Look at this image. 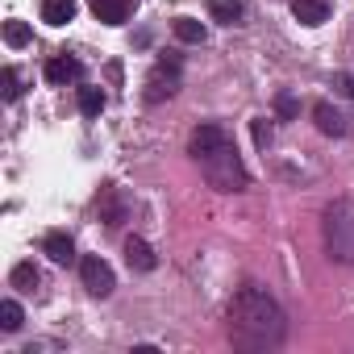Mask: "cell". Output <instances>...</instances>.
I'll list each match as a JSON object with an SVG mask.
<instances>
[{
    "label": "cell",
    "mask_w": 354,
    "mask_h": 354,
    "mask_svg": "<svg viewBox=\"0 0 354 354\" xmlns=\"http://www.w3.org/2000/svg\"><path fill=\"white\" fill-rule=\"evenodd\" d=\"M254 142H259V146H267V142H271V125H267L263 117L254 121Z\"/></svg>",
    "instance_id": "603a6c76"
},
{
    "label": "cell",
    "mask_w": 354,
    "mask_h": 354,
    "mask_svg": "<svg viewBox=\"0 0 354 354\" xmlns=\"http://www.w3.org/2000/svg\"><path fill=\"white\" fill-rule=\"evenodd\" d=\"M313 121H317V129H321L325 138H346V133H350V117H346L342 109H333L329 100H317V104H313Z\"/></svg>",
    "instance_id": "8992f818"
},
{
    "label": "cell",
    "mask_w": 354,
    "mask_h": 354,
    "mask_svg": "<svg viewBox=\"0 0 354 354\" xmlns=\"http://www.w3.org/2000/svg\"><path fill=\"white\" fill-rule=\"evenodd\" d=\"M325 250L337 263H354V201H333L325 209Z\"/></svg>",
    "instance_id": "3957f363"
},
{
    "label": "cell",
    "mask_w": 354,
    "mask_h": 354,
    "mask_svg": "<svg viewBox=\"0 0 354 354\" xmlns=\"http://www.w3.org/2000/svg\"><path fill=\"white\" fill-rule=\"evenodd\" d=\"M175 92H180V59H158V67L146 75V100L158 104V100H171Z\"/></svg>",
    "instance_id": "277c9868"
},
{
    "label": "cell",
    "mask_w": 354,
    "mask_h": 354,
    "mask_svg": "<svg viewBox=\"0 0 354 354\" xmlns=\"http://www.w3.org/2000/svg\"><path fill=\"white\" fill-rule=\"evenodd\" d=\"M230 337L242 350H275L288 337V317L263 288H242L230 304Z\"/></svg>",
    "instance_id": "6da1fadb"
},
{
    "label": "cell",
    "mask_w": 354,
    "mask_h": 354,
    "mask_svg": "<svg viewBox=\"0 0 354 354\" xmlns=\"http://www.w3.org/2000/svg\"><path fill=\"white\" fill-rule=\"evenodd\" d=\"M0 84H5V100H9V104L21 96V75H17L13 67H5V71H0Z\"/></svg>",
    "instance_id": "44dd1931"
},
{
    "label": "cell",
    "mask_w": 354,
    "mask_h": 354,
    "mask_svg": "<svg viewBox=\"0 0 354 354\" xmlns=\"http://www.w3.org/2000/svg\"><path fill=\"white\" fill-rule=\"evenodd\" d=\"M42 250L50 254V263H59V267H67V263H75V242L67 238V234H46V242H42Z\"/></svg>",
    "instance_id": "8fae6325"
},
{
    "label": "cell",
    "mask_w": 354,
    "mask_h": 354,
    "mask_svg": "<svg viewBox=\"0 0 354 354\" xmlns=\"http://www.w3.org/2000/svg\"><path fill=\"white\" fill-rule=\"evenodd\" d=\"M75 17V0H42V21L46 26H67Z\"/></svg>",
    "instance_id": "5bb4252c"
},
{
    "label": "cell",
    "mask_w": 354,
    "mask_h": 354,
    "mask_svg": "<svg viewBox=\"0 0 354 354\" xmlns=\"http://www.w3.org/2000/svg\"><path fill=\"white\" fill-rule=\"evenodd\" d=\"M5 42H9L13 50H21V46H30V42H34V34H30V26H26V21H5Z\"/></svg>",
    "instance_id": "ac0fdd59"
},
{
    "label": "cell",
    "mask_w": 354,
    "mask_h": 354,
    "mask_svg": "<svg viewBox=\"0 0 354 354\" xmlns=\"http://www.w3.org/2000/svg\"><path fill=\"white\" fill-rule=\"evenodd\" d=\"M292 13H296L300 26H321V21H329V5H325V0H292Z\"/></svg>",
    "instance_id": "7c38bea8"
},
{
    "label": "cell",
    "mask_w": 354,
    "mask_h": 354,
    "mask_svg": "<svg viewBox=\"0 0 354 354\" xmlns=\"http://www.w3.org/2000/svg\"><path fill=\"white\" fill-rule=\"evenodd\" d=\"M275 109H279V117L288 121V117H296V109H300V104H296V96H292V92H279V100H275Z\"/></svg>",
    "instance_id": "7402d4cb"
},
{
    "label": "cell",
    "mask_w": 354,
    "mask_h": 354,
    "mask_svg": "<svg viewBox=\"0 0 354 354\" xmlns=\"http://www.w3.org/2000/svg\"><path fill=\"white\" fill-rule=\"evenodd\" d=\"M80 275H84V288H88L92 296H109V292L117 288L113 267H109L100 254H84V259H80Z\"/></svg>",
    "instance_id": "5b68a950"
},
{
    "label": "cell",
    "mask_w": 354,
    "mask_h": 354,
    "mask_svg": "<svg viewBox=\"0 0 354 354\" xmlns=\"http://www.w3.org/2000/svg\"><path fill=\"white\" fill-rule=\"evenodd\" d=\"M129 9H133V0H92V13L104 26H125L129 21Z\"/></svg>",
    "instance_id": "30bf717a"
},
{
    "label": "cell",
    "mask_w": 354,
    "mask_h": 354,
    "mask_svg": "<svg viewBox=\"0 0 354 354\" xmlns=\"http://www.w3.org/2000/svg\"><path fill=\"white\" fill-rule=\"evenodd\" d=\"M80 75H84V63L71 59V55H55V59L46 63V80H50V84H71V80H80Z\"/></svg>",
    "instance_id": "ba28073f"
},
{
    "label": "cell",
    "mask_w": 354,
    "mask_h": 354,
    "mask_svg": "<svg viewBox=\"0 0 354 354\" xmlns=\"http://www.w3.org/2000/svg\"><path fill=\"white\" fill-rule=\"evenodd\" d=\"M201 171H205V180H209L217 192H242V188L250 184V175H246V167H242L234 142H225V146H217L213 154H205V158H201Z\"/></svg>",
    "instance_id": "7a4b0ae2"
},
{
    "label": "cell",
    "mask_w": 354,
    "mask_h": 354,
    "mask_svg": "<svg viewBox=\"0 0 354 354\" xmlns=\"http://www.w3.org/2000/svg\"><path fill=\"white\" fill-rule=\"evenodd\" d=\"M38 279H42V275H38V267H34V263H17V267H13V288L34 292V288H38Z\"/></svg>",
    "instance_id": "ffe728a7"
},
{
    "label": "cell",
    "mask_w": 354,
    "mask_h": 354,
    "mask_svg": "<svg viewBox=\"0 0 354 354\" xmlns=\"http://www.w3.org/2000/svg\"><path fill=\"white\" fill-rule=\"evenodd\" d=\"M213 21L238 26V21H242V0H213Z\"/></svg>",
    "instance_id": "9a60e30c"
},
{
    "label": "cell",
    "mask_w": 354,
    "mask_h": 354,
    "mask_svg": "<svg viewBox=\"0 0 354 354\" xmlns=\"http://www.w3.org/2000/svg\"><path fill=\"white\" fill-rule=\"evenodd\" d=\"M230 142V133L221 129V125H196L192 129V138H188V150H192V158L201 162L205 154H213L217 146H225Z\"/></svg>",
    "instance_id": "52a82bcc"
},
{
    "label": "cell",
    "mask_w": 354,
    "mask_h": 354,
    "mask_svg": "<svg viewBox=\"0 0 354 354\" xmlns=\"http://www.w3.org/2000/svg\"><path fill=\"white\" fill-rule=\"evenodd\" d=\"M21 321H26V313H21L17 300H5V304H0V329H5V333H17Z\"/></svg>",
    "instance_id": "e0dca14e"
},
{
    "label": "cell",
    "mask_w": 354,
    "mask_h": 354,
    "mask_svg": "<svg viewBox=\"0 0 354 354\" xmlns=\"http://www.w3.org/2000/svg\"><path fill=\"white\" fill-rule=\"evenodd\" d=\"M100 221H104V225H121V221H125V201H121L117 188H104V192H100Z\"/></svg>",
    "instance_id": "4fadbf2b"
},
{
    "label": "cell",
    "mask_w": 354,
    "mask_h": 354,
    "mask_svg": "<svg viewBox=\"0 0 354 354\" xmlns=\"http://www.w3.org/2000/svg\"><path fill=\"white\" fill-rule=\"evenodd\" d=\"M175 38H180V42H192V46H201V42H205V26H201L196 17H180V21H175Z\"/></svg>",
    "instance_id": "2e32d148"
},
{
    "label": "cell",
    "mask_w": 354,
    "mask_h": 354,
    "mask_svg": "<svg viewBox=\"0 0 354 354\" xmlns=\"http://www.w3.org/2000/svg\"><path fill=\"white\" fill-rule=\"evenodd\" d=\"M104 109V92L100 88H80V113L84 117H100Z\"/></svg>",
    "instance_id": "d6986e66"
},
{
    "label": "cell",
    "mask_w": 354,
    "mask_h": 354,
    "mask_svg": "<svg viewBox=\"0 0 354 354\" xmlns=\"http://www.w3.org/2000/svg\"><path fill=\"white\" fill-rule=\"evenodd\" d=\"M125 263L133 271H154L158 267V259H154V250H150L146 238H125Z\"/></svg>",
    "instance_id": "9c48e42d"
},
{
    "label": "cell",
    "mask_w": 354,
    "mask_h": 354,
    "mask_svg": "<svg viewBox=\"0 0 354 354\" xmlns=\"http://www.w3.org/2000/svg\"><path fill=\"white\" fill-rule=\"evenodd\" d=\"M337 88H342V92L354 100V75H337Z\"/></svg>",
    "instance_id": "cb8c5ba5"
}]
</instances>
